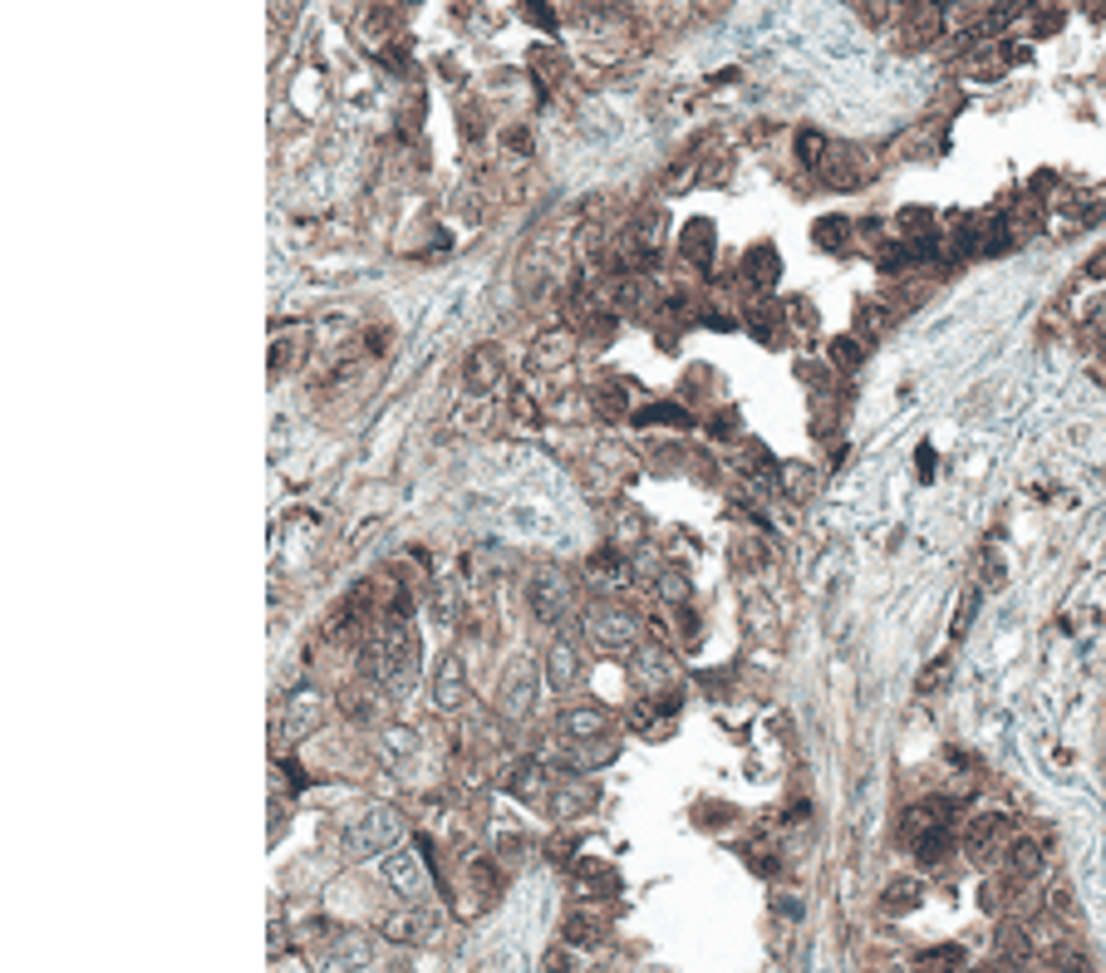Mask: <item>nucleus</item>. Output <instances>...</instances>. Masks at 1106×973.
<instances>
[{
  "label": "nucleus",
  "mask_w": 1106,
  "mask_h": 973,
  "mask_svg": "<svg viewBox=\"0 0 1106 973\" xmlns=\"http://www.w3.org/2000/svg\"><path fill=\"white\" fill-rule=\"evenodd\" d=\"M581 630L600 654H630V649L644 639L640 615H630V610L615 605V600H595V605L581 615Z\"/></svg>",
  "instance_id": "nucleus-1"
},
{
  "label": "nucleus",
  "mask_w": 1106,
  "mask_h": 973,
  "mask_svg": "<svg viewBox=\"0 0 1106 973\" xmlns=\"http://www.w3.org/2000/svg\"><path fill=\"white\" fill-rule=\"evenodd\" d=\"M399 836H404V816L394 806H369L350 831H345V856L350 860H369L379 851H399Z\"/></svg>",
  "instance_id": "nucleus-2"
},
{
  "label": "nucleus",
  "mask_w": 1106,
  "mask_h": 973,
  "mask_svg": "<svg viewBox=\"0 0 1106 973\" xmlns=\"http://www.w3.org/2000/svg\"><path fill=\"white\" fill-rule=\"evenodd\" d=\"M325 713H330V698H325L320 688L300 684L295 693H286L281 723H276V747H295V743H305L310 733H320V728H325Z\"/></svg>",
  "instance_id": "nucleus-3"
},
{
  "label": "nucleus",
  "mask_w": 1106,
  "mask_h": 973,
  "mask_svg": "<svg viewBox=\"0 0 1106 973\" xmlns=\"http://www.w3.org/2000/svg\"><path fill=\"white\" fill-rule=\"evenodd\" d=\"M536 698H541V669L526 659H512L502 674V688H497V713L507 723H526L536 713Z\"/></svg>",
  "instance_id": "nucleus-4"
},
{
  "label": "nucleus",
  "mask_w": 1106,
  "mask_h": 973,
  "mask_svg": "<svg viewBox=\"0 0 1106 973\" xmlns=\"http://www.w3.org/2000/svg\"><path fill=\"white\" fill-rule=\"evenodd\" d=\"M526 605L541 625H561L571 615V580L556 571V566H541L531 571V585H526Z\"/></svg>",
  "instance_id": "nucleus-5"
},
{
  "label": "nucleus",
  "mask_w": 1106,
  "mask_h": 973,
  "mask_svg": "<svg viewBox=\"0 0 1106 973\" xmlns=\"http://www.w3.org/2000/svg\"><path fill=\"white\" fill-rule=\"evenodd\" d=\"M964 851L979 865H993V856H1008L1013 851V821L1003 811H979L964 831Z\"/></svg>",
  "instance_id": "nucleus-6"
},
{
  "label": "nucleus",
  "mask_w": 1106,
  "mask_h": 973,
  "mask_svg": "<svg viewBox=\"0 0 1106 973\" xmlns=\"http://www.w3.org/2000/svg\"><path fill=\"white\" fill-rule=\"evenodd\" d=\"M340 713L350 718V723H359V728H389L384 723V713H389V688L384 684H374V679H354V684H345L340 688Z\"/></svg>",
  "instance_id": "nucleus-7"
},
{
  "label": "nucleus",
  "mask_w": 1106,
  "mask_h": 973,
  "mask_svg": "<svg viewBox=\"0 0 1106 973\" xmlns=\"http://www.w3.org/2000/svg\"><path fill=\"white\" fill-rule=\"evenodd\" d=\"M595 806V782L581 777V772H561V777H551V797H546V811L556 816V821H576Z\"/></svg>",
  "instance_id": "nucleus-8"
},
{
  "label": "nucleus",
  "mask_w": 1106,
  "mask_h": 973,
  "mask_svg": "<svg viewBox=\"0 0 1106 973\" xmlns=\"http://www.w3.org/2000/svg\"><path fill=\"white\" fill-rule=\"evenodd\" d=\"M635 684L649 693V698H664V693H679V669L669 664V654L659 644H640L635 649Z\"/></svg>",
  "instance_id": "nucleus-9"
},
{
  "label": "nucleus",
  "mask_w": 1106,
  "mask_h": 973,
  "mask_svg": "<svg viewBox=\"0 0 1106 973\" xmlns=\"http://www.w3.org/2000/svg\"><path fill=\"white\" fill-rule=\"evenodd\" d=\"M433 703H438L443 713H453V708L467 703V674H463V659H458V654H443V659H438V669H433Z\"/></svg>",
  "instance_id": "nucleus-10"
},
{
  "label": "nucleus",
  "mask_w": 1106,
  "mask_h": 973,
  "mask_svg": "<svg viewBox=\"0 0 1106 973\" xmlns=\"http://www.w3.org/2000/svg\"><path fill=\"white\" fill-rule=\"evenodd\" d=\"M384 885H389V890H399V895H404V900H418V895H423V885H428V880H423V865H418V856H413V851H389V856H384Z\"/></svg>",
  "instance_id": "nucleus-11"
},
{
  "label": "nucleus",
  "mask_w": 1106,
  "mask_h": 973,
  "mask_svg": "<svg viewBox=\"0 0 1106 973\" xmlns=\"http://www.w3.org/2000/svg\"><path fill=\"white\" fill-rule=\"evenodd\" d=\"M546 684L556 688V693L581 684V649H576L571 639H556V644L546 649Z\"/></svg>",
  "instance_id": "nucleus-12"
},
{
  "label": "nucleus",
  "mask_w": 1106,
  "mask_h": 973,
  "mask_svg": "<svg viewBox=\"0 0 1106 973\" xmlns=\"http://www.w3.org/2000/svg\"><path fill=\"white\" fill-rule=\"evenodd\" d=\"M605 919H600V910H576V915L561 924V944L566 949H600L605 944Z\"/></svg>",
  "instance_id": "nucleus-13"
},
{
  "label": "nucleus",
  "mask_w": 1106,
  "mask_h": 973,
  "mask_svg": "<svg viewBox=\"0 0 1106 973\" xmlns=\"http://www.w3.org/2000/svg\"><path fill=\"white\" fill-rule=\"evenodd\" d=\"M576 354V335L571 330H561V325H551V330H541L536 344H531V364L536 369H556V364H566Z\"/></svg>",
  "instance_id": "nucleus-14"
},
{
  "label": "nucleus",
  "mask_w": 1106,
  "mask_h": 973,
  "mask_svg": "<svg viewBox=\"0 0 1106 973\" xmlns=\"http://www.w3.org/2000/svg\"><path fill=\"white\" fill-rule=\"evenodd\" d=\"M600 733H605V713H600V708L581 703V708H566V713H561V738H566V743H600Z\"/></svg>",
  "instance_id": "nucleus-15"
},
{
  "label": "nucleus",
  "mask_w": 1106,
  "mask_h": 973,
  "mask_svg": "<svg viewBox=\"0 0 1106 973\" xmlns=\"http://www.w3.org/2000/svg\"><path fill=\"white\" fill-rule=\"evenodd\" d=\"M497 379H502V349H497V344H477V349L467 354V389H472V394H477V389L487 394Z\"/></svg>",
  "instance_id": "nucleus-16"
},
{
  "label": "nucleus",
  "mask_w": 1106,
  "mask_h": 973,
  "mask_svg": "<svg viewBox=\"0 0 1106 973\" xmlns=\"http://www.w3.org/2000/svg\"><path fill=\"white\" fill-rule=\"evenodd\" d=\"M507 792H512L517 802H541V792H551V777H546V767H541L536 757H522V762L512 767Z\"/></svg>",
  "instance_id": "nucleus-17"
},
{
  "label": "nucleus",
  "mask_w": 1106,
  "mask_h": 973,
  "mask_svg": "<svg viewBox=\"0 0 1106 973\" xmlns=\"http://www.w3.org/2000/svg\"><path fill=\"white\" fill-rule=\"evenodd\" d=\"M920 905H925V885H920L915 875H905V880L885 885V895H880V915H890V919L910 915V910H920Z\"/></svg>",
  "instance_id": "nucleus-18"
},
{
  "label": "nucleus",
  "mask_w": 1106,
  "mask_h": 973,
  "mask_svg": "<svg viewBox=\"0 0 1106 973\" xmlns=\"http://www.w3.org/2000/svg\"><path fill=\"white\" fill-rule=\"evenodd\" d=\"M777 271H782V261H777V251L767 241H757L753 251L743 256V281L753 290H772L777 286Z\"/></svg>",
  "instance_id": "nucleus-19"
},
{
  "label": "nucleus",
  "mask_w": 1106,
  "mask_h": 973,
  "mask_svg": "<svg viewBox=\"0 0 1106 973\" xmlns=\"http://www.w3.org/2000/svg\"><path fill=\"white\" fill-rule=\"evenodd\" d=\"M866 163H861V153L856 148H831V158H826V168L821 177L831 182V187H856V182H866Z\"/></svg>",
  "instance_id": "nucleus-20"
},
{
  "label": "nucleus",
  "mask_w": 1106,
  "mask_h": 973,
  "mask_svg": "<svg viewBox=\"0 0 1106 973\" xmlns=\"http://www.w3.org/2000/svg\"><path fill=\"white\" fill-rule=\"evenodd\" d=\"M939 30H944V10L939 5H915L910 15H905V45H930L939 40Z\"/></svg>",
  "instance_id": "nucleus-21"
},
{
  "label": "nucleus",
  "mask_w": 1106,
  "mask_h": 973,
  "mask_svg": "<svg viewBox=\"0 0 1106 973\" xmlns=\"http://www.w3.org/2000/svg\"><path fill=\"white\" fill-rule=\"evenodd\" d=\"M585 566H590L595 580H605V585H625V580H630V556H620V546H595Z\"/></svg>",
  "instance_id": "nucleus-22"
},
{
  "label": "nucleus",
  "mask_w": 1106,
  "mask_h": 973,
  "mask_svg": "<svg viewBox=\"0 0 1106 973\" xmlns=\"http://www.w3.org/2000/svg\"><path fill=\"white\" fill-rule=\"evenodd\" d=\"M571 875H576V885H581V890H590V895H600V890H605V895H615V890H620V880H615V870H610L605 860H576V865H571Z\"/></svg>",
  "instance_id": "nucleus-23"
},
{
  "label": "nucleus",
  "mask_w": 1106,
  "mask_h": 973,
  "mask_svg": "<svg viewBox=\"0 0 1106 973\" xmlns=\"http://www.w3.org/2000/svg\"><path fill=\"white\" fill-rule=\"evenodd\" d=\"M605 762H615V747H600V743H571L561 752V767L566 772H590V767H605Z\"/></svg>",
  "instance_id": "nucleus-24"
},
{
  "label": "nucleus",
  "mask_w": 1106,
  "mask_h": 973,
  "mask_svg": "<svg viewBox=\"0 0 1106 973\" xmlns=\"http://www.w3.org/2000/svg\"><path fill=\"white\" fill-rule=\"evenodd\" d=\"M964 949L959 944H934V949H925L920 959H915V973H964Z\"/></svg>",
  "instance_id": "nucleus-25"
},
{
  "label": "nucleus",
  "mask_w": 1106,
  "mask_h": 973,
  "mask_svg": "<svg viewBox=\"0 0 1106 973\" xmlns=\"http://www.w3.org/2000/svg\"><path fill=\"white\" fill-rule=\"evenodd\" d=\"M1028 949H1033V934H1028L1023 924H1003V929H998V959H1003L1008 969L1028 964Z\"/></svg>",
  "instance_id": "nucleus-26"
},
{
  "label": "nucleus",
  "mask_w": 1106,
  "mask_h": 973,
  "mask_svg": "<svg viewBox=\"0 0 1106 973\" xmlns=\"http://www.w3.org/2000/svg\"><path fill=\"white\" fill-rule=\"evenodd\" d=\"M831 148H836V143H831L826 133H816V128H802V133H797V163H802V168L821 172L826 158H831Z\"/></svg>",
  "instance_id": "nucleus-27"
},
{
  "label": "nucleus",
  "mask_w": 1106,
  "mask_h": 973,
  "mask_svg": "<svg viewBox=\"0 0 1106 973\" xmlns=\"http://www.w3.org/2000/svg\"><path fill=\"white\" fill-rule=\"evenodd\" d=\"M708 236H713V227H708V222H689V227L679 231V251H684V256H689V261H699V266H708V261H713V241H708Z\"/></svg>",
  "instance_id": "nucleus-28"
},
{
  "label": "nucleus",
  "mask_w": 1106,
  "mask_h": 973,
  "mask_svg": "<svg viewBox=\"0 0 1106 973\" xmlns=\"http://www.w3.org/2000/svg\"><path fill=\"white\" fill-rule=\"evenodd\" d=\"M1008 875H1013V880H1033V875H1043V846H1033V841H1013V851H1008Z\"/></svg>",
  "instance_id": "nucleus-29"
},
{
  "label": "nucleus",
  "mask_w": 1106,
  "mask_h": 973,
  "mask_svg": "<svg viewBox=\"0 0 1106 973\" xmlns=\"http://www.w3.org/2000/svg\"><path fill=\"white\" fill-rule=\"evenodd\" d=\"M526 64H531V74H536V79H541V84H546V89H551V84H561V79H566V59L556 55V50H551V45H536V50H531V55H526Z\"/></svg>",
  "instance_id": "nucleus-30"
},
{
  "label": "nucleus",
  "mask_w": 1106,
  "mask_h": 973,
  "mask_svg": "<svg viewBox=\"0 0 1106 973\" xmlns=\"http://www.w3.org/2000/svg\"><path fill=\"white\" fill-rule=\"evenodd\" d=\"M979 610H984V590H979V585H969V590L959 595L954 620H949V639H964V634H969V625L979 620Z\"/></svg>",
  "instance_id": "nucleus-31"
},
{
  "label": "nucleus",
  "mask_w": 1106,
  "mask_h": 973,
  "mask_svg": "<svg viewBox=\"0 0 1106 973\" xmlns=\"http://www.w3.org/2000/svg\"><path fill=\"white\" fill-rule=\"evenodd\" d=\"M384 752H389L394 767H408L413 752H418V733H413V728H399V723H389V728H384Z\"/></svg>",
  "instance_id": "nucleus-32"
},
{
  "label": "nucleus",
  "mask_w": 1106,
  "mask_h": 973,
  "mask_svg": "<svg viewBox=\"0 0 1106 973\" xmlns=\"http://www.w3.org/2000/svg\"><path fill=\"white\" fill-rule=\"evenodd\" d=\"M812 236H816L821 251H841V246L851 241V222H846V217H821V222L812 227Z\"/></svg>",
  "instance_id": "nucleus-33"
},
{
  "label": "nucleus",
  "mask_w": 1106,
  "mask_h": 973,
  "mask_svg": "<svg viewBox=\"0 0 1106 973\" xmlns=\"http://www.w3.org/2000/svg\"><path fill=\"white\" fill-rule=\"evenodd\" d=\"M635 423H674V428H689L694 418H689V408H679V403H649V408H640L635 413Z\"/></svg>",
  "instance_id": "nucleus-34"
},
{
  "label": "nucleus",
  "mask_w": 1106,
  "mask_h": 973,
  "mask_svg": "<svg viewBox=\"0 0 1106 973\" xmlns=\"http://www.w3.org/2000/svg\"><path fill=\"white\" fill-rule=\"evenodd\" d=\"M305 344H310V330H295L291 340H276V349H271V369L281 374V369H291V364H300Z\"/></svg>",
  "instance_id": "nucleus-35"
},
{
  "label": "nucleus",
  "mask_w": 1106,
  "mask_h": 973,
  "mask_svg": "<svg viewBox=\"0 0 1106 973\" xmlns=\"http://www.w3.org/2000/svg\"><path fill=\"white\" fill-rule=\"evenodd\" d=\"M541 851H546V860H551V865L571 870V865H576V831H556V836H551Z\"/></svg>",
  "instance_id": "nucleus-36"
},
{
  "label": "nucleus",
  "mask_w": 1106,
  "mask_h": 973,
  "mask_svg": "<svg viewBox=\"0 0 1106 973\" xmlns=\"http://www.w3.org/2000/svg\"><path fill=\"white\" fill-rule=\"evenodd\" d=\"M384 939H394V944H413V939H418V910H399V915L384 919Z\"/></svg>",
  "instance_id": "nucleus-37"
},
{
  "label": "nucleus",
  "mask_w": 1106,
  "mask_h": 973,
  "mask_svg": "<svg viewBox=\"0 0 1106 973\" xmlns=\"http://www.w3.org/2000/svg\"><path fill=\"white\" fill-rule=\"evenodd\" d=\"M900 231H905V241H925V236H934V217L925 207H905L900 212Z\"/></svg>",
  "instance_id": "nucleus-38"
},
{
  "label": "nucleus",
  "mask_w": 1106,
  "mask_h": 973,
  "mask_svg": "<svg viewBox=\"0 0 1106 973\" xmlns=\"http://www.w3.org/2000/svg\"><path fill=\"white\" fill-rule=\"evenodd\" d=\"M654 595H659V600H669V605H684V600H689V575L664 571L659 580H654Z\"/></svg>",
  "instance_id": "nucleus-39"
},
{
  "label": "nucleus",
  "mask_w": 1106,
  "mask_h": 973,
  "mask_svg": "<svg viewBox=\"0 0 1106 973\" xmlns=\"http://www.w3.org/2000/svg\"><path fill=\"white\" fill-rule=\"evenodd\" d=\"M826 359H831L836 369H856V364H861V340H851V335L831 340L826 344Z\"/></svg>",
  "instance_id": "nucleus-40"
},
{
  "label": "nucleus",
  "mask_w": 1106,
  "mask_h": 973,
  "mask_svg": "<svg viewBox=\"0 0 1106 973\" xmlns=\"http://www.w3.org/2000/svg\"><path fill=\"white\" fill-rule=\"evenodd\" d=\"M467 870H472V885L482 890V900H492V895L502 890V875H497V865H492V860H472Z\"/></svg>",
  "instance_id": "nucleus-41"
},
{
  "label": "nucleus",
  "mask_w": 1106,
  "mask_h": 973,
  "mask_svg": "<svg viewBox=\"0 0 1106 973\" xmlns=\"http://www.w3.org/2000/svg\"><path fill=\"white\" fill-rule=\"evenodd\" d=\"M748 325H753V335H762V340H777V310H772V305H753V310H748Z\"/></svg>",
  "instance_id": "nucleus-42"
},
{
  "label": "nucleus",
  "mask_w": 1106,
  "mask_h": 973,
  "mask_svg": "<svg viewBox=\"0 0 1106 973\" xmlns=\"http://www.w3.org/2000/svg\"><path fill=\"white\" fill-rule=\"evenodd\" d=\"M944 674H949V654H939V659H934L930 669L920 674V684H915V688H920V693H934V688L944 684Z\"/></svg>",
  "instance_id": "nucleus-43"
},
{
  "label": "nucleus",
  "mask_w": 1106,
  "mask_h": 973,
  "mask_svg": "<svg viewBox=\"0 0 1106 973\" xmlns=\"http://www.w3.org/2000/svg\"><path fill=\"white\" fill-rule=\"evenodd\" d=\"M399 20H404V10H394V5H379V10H369V15H364V25H369V30H389V25H399Z\"/></svg>",
  "instance_id": "nucleus-44"
},
{
  "label": "nucleus",
  "mask_w": 1106,
  "mask_h": 973,
  "mask_svg": "<svg viewBox=\"0 0 1106 973\" xmlns=\"http://www.w3.org/2000/svg\"><path fill=\"white\" fill-rule=\"evenodd\" d=\"M522 15L531 20V25H541V30H556V15H551V10H546L541 0H526V5H522Z\"/></svg>",
  "instance_id": "nucleus-45"
},
{
  "label": "nucleus",
  "mask_w": 1106,
  "mask_h": 973,
  "mask_svg": "<svg viewBox=\"0 0 1106 973\" xmlns=\"http://www.w3.org/2000/svg\"><path fill=\"white\" fill-rule=\"evenodd\" d=\"M595 413H605V418H625V403L615 389H605V394H595Z\"/></svg>",
  "instance_id": "nucleus-46"
},
{
  "label": "nucleus",
  "mask_w": 1106,
  "mask_h": 973,
  "mask_svg": "<svg viewBox=\"0 0 1106 973\" xmlns=\"http://www.w3.org/2000/svg\"><path fill=\"white\" fill-rule=\"evenodd\" d=\"M546 973H576V969H571V954H566L561 944H556V949L546 954Z\"/></svg>",
  "instance_id": "nucleus-47"
},
{
  "label": "nucleus",
  "mask_w": 1106,
  "mask_h": 973,
  "mask_svg": "<svg viewBox=\"0 0 1106 973\" xmlns=\"http://www.w3.org/2000/svg\"><path fill=\"white\" fill-rule=\"evenodd\" d=\"M1057 25H1062V10H1043V15L1033 20V35H1052Z\"/></svg>",
  "instance_id": "nucleus-48"
},
{
  "label": "nucleus",
  "mask_w": 1106,
  "mask_h": 973,
  "mask_svg": "<svg viewBox=\"0 0 1106 973\" xmlns=\"http://www.w3.org/2000/svg\"><path fill=\"white\" fill-rule=\"evenodd\" d=\"M777 915H782V919H802V900H792V895H777Z\"/></svg>",
  "instance_id": "nucleus-49"
},
{
  "label": "nucleus",
  "mask_w": 1106,
  "mask_h": 973,
  "mask_svg": "<svg viewBox=\"0 0 1106 973\" xmlns=\"http://www.w3.org/2000/svg\"><path fill=\"white\" fill-rule=\"evenodd\" d=\"M1072 910H1077V900H1072V895H1067V890H1057V895H1052V915H1072Z\"/></svg>",
  "instance_id": "nucleus-50"
},
{
  "label": "nucleus",
  "mask_w": 1106,
  "mask_h": 973,
  "mask_svg": "<svg viewBox=\"0 0 1106 973\" xmlns=\"http://www.w3.org/2000/svg\"><path fill=\"white\" fill-rule=\"evenodd\" d=\"M507 143H512V148H517V153H526V148H531V138H526V128H512V133H507Z\"/></svg>",
  "instance_id": "nucleus-51"
},
{
  "label": "nucleus",
  "mask_w": 1106,
  "mask_h": 973,
  "mask_svg": "<svg viewBox=\"0 0 1106 973\" xmlns=\"http://www.w3.org/2000/svg\"><path fill=\"white\" fill-rule=\"evenodd\" d=\"M984 575H989L993 585H998V580H1003V561H998V551H993V561H984Z\"/></svg>",
  "instance_id": "nucleus-52"
},
{
  "label": "nucleus",
  "mask_w": 1106,
  "mask_h": 973,
  "mask_svg": "<svg viewBox=\"0 0 1106 973\" xmlns=\"http://www.w3.org/2000/svg\"><path fill=\"white\" fill-rule=\"evenodd\" d=\"M969 973H993V969H969Z\"/></svg>",
  "instance_id": "nucleus-53"
}]
</instances>
